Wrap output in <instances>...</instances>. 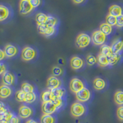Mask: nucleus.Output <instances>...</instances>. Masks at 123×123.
<instances>
[{"label": "nucleus", "mask_w": 123, "mask_h": 123, "mask_svg": "<svg viewBox=\"0 0 123 123\" xmlns=\"http://www.w3.org/2000/svg\"><path fill=\"white\" fill-rule=\"evenodd\" d=\"M8 123H19V119L17 116L13 115V116L11 117V119L9 120Z\"/></svg>", "instance_id": "nucleus-41"}, {"label": "nucleus", "mask_w": 123, "mask_h": 123, "mask_svg": "<svg viewBox=\"0 0 123 123\" xmlns=\"http://www.w3.org/2000/svg\"><path fill=\"white\" fill-rule=\"evenodd\" d=\"M33 9L30 1H25V0H21L19 4V12L21 14L26 15L30 12Z\"/></svg>", "instance_id": "nucleus-8"}, {"label": "nucleus", "mask_w": 123, "mask_h": 123, "mask_svg": "<svg viewBox=\"0 0 123 123\" xmlns=\"http://www.w3.org/2000/svg\"><path fill=\"white\" fill-rule=\"evenodd\" d=\"M70 111L71 115L74 117H78L84 115L85 112V108L80 102H75L71 105Z\"/></svg>", "instance_id": "nucleus-3"}, {"label": "nucleus", "mask_w": 123, "mask_h": 123, "mask_svg": "<svg viewBox=\"0 0 123 123\" xmlns=\"http://www.w3.org/2000/svg\"><path fill=\"white\" fill-rule=\"evenodd\" d=\"M41 99H42L43 102L52 101L53 100V97H52L51 91L49 90V91H44L42 94V95H41Z\"/></svg>", "instance_id": "nucleus-24"}, {"label": "nucleus", "mask_w": 123, "mask_h": 123, "mask_svg": "<svg viewBox=\"0 0 123 123\" xmlns=\"http://www.w3.org/2000/svg\"><path fill=\"white\" fill-rule=\"evenodd\" d=\"M5 57H6V56L4 50H0V59H1V60H3Z\"/></svg>", "instance_id": "nucleus-44"}, {"label": "nucleus", "mask_w": 123, "mask_h": 123, "mask_svg": "<svg viewBox=\"0 0 123 123\" xmlns=\"http://www.w3.org/2000/svg\"><path fill=\"white\" fill-rule=\"evenodd\" d=\"M26 123H38L36 121L33 120V119H30V120H28Z\"/></svg>", "instance_id": "nucleus-46"}, {"label": "nucleus", "mask_w": 123, "mask_h": 123, "mask_svg": "<svg viewBox=\"0 0 123 123\" xmlns=\"http://www.w3.org/2000/svg\"><path fill=\"white\" fill-rule=\"evenodd\" d=\"M99 30L104 34H105L106 36H108L111 33L113 28L111 25H108L106 23H104V24H101L100 26Z\"/></svg>", "instance_id": "nucleus-19"}, {"label": "nucleus", "mask_w": 123, "mask_h": 123, "mask_svg": "<svg viewBox=\"0 0 123 123\" xmlns=\"http://www.w3.org/2000/svg\"><path fill=\"white\" fill-rule=\"evenodd\" d=\"M33 114V110L30 106L27 105H22L18 110L19 116L22 119H27Z\"/></svg>", "instance_id": "nucleus-10"}, {"label": "nucleus", "mask_w": 123, "mask_h": 123, "mask_svg": "<svg viewBox=\"0 0 123 123\" xmlns=\"http://www.w3.org/2000/svg\"><path fill=\"white\" fill-rule=\"evenodd\" d=\"M41 109L44 115H51L57 110V108L52 102V101H50V102H43L41 106Z\"/></svg>", "instance_id": "nucleus-6"}, {"label": "nucleus", "mask_w": 123, "mask_h": 123, "mask_svg": "<svg viewBox=\"0 0 123 123\" xmlns=\"http://www.w3.org/2000/svg\"><path fill=\"white\" fill-rule=\"evenodd\" d=\"M26 93L24 92L22 90H19L16 92L15 94V98L16 100L18 102H25V97H26Z\"/></svg>", "instance_id": "nucleus-31"}, {"label": "nucleus", "mask_w": 123, "mask_h": 123, "mask_svg": "<svg viewBox=\"0 0 123 123\" xmlns=\"http://www.w3.org/2000/svg\"><path fill=\"white\" fill-rule=\"evenodd\" d=\"M109 14L113 15L115 17H118L123 14V9L117 4L112 5L109 8Z\"/></svg>", "instance_id": "nucleus-16"}, {"label": "nucleus", "mask_w": 123, "mask_h": 123, "mask_svg": "<svg viewBox=\"0 0 123 123\" xmlns=\"http://www.w3.org/2000/svg\"><path fill=\"white\" fill-rule=\"evenodd\" d=\"M21 90H22L26 94H28L30 92H33L34 87L29 83H24L22 84Z\"/></svg>", "instance_id": "nucleus-28"}, {"label": "nucleus", "mask_w": 123, "mask_h": 123, "mask_svg": "<svg viewBox=\"0 0 123 123\" xmlns=\"http://www.w3.org/2000/svg\"><path fill=\"white\" fill-rule=\"evenodd\" d=\"M4 52L7 57H13L17 55L18 52V49L15 46L12 44H7L4 48Z\"/></svg>", "instance_id": "nucleus-12"}, {"label": "nucleus", "mask_w": 123, "mask_h": 123, "mask_svg": "<svg viewBox=\"0 0 123 123\" xmlns=\"http://www.w3.org/2000/svg\"><path fill=\"white\" fill-rule=\"evenodd\" d=\"M7 111V109L6 108V106L5 105L3 104V102H1V108H0V115H2V114H4L5 113H6Z\"/></svg>", "instance_id": "nucleus-42"}, {"label": "nucleus", "mask_w": 123, "mask_h": 123, "mask_svg": "<svg viewBox=\"0 0 123 123\" xmlns=\"http://www.w3.org/2000/svg\"><path fill=\"white\" fill-rule=\"evenodd\" d=\"M93 86H94V87L95 89L100 91V90L104 89L105 88L106 83H105V81L103 79L100 78H96L94 80Z\"/></svg>", "instance_id": "nucleus-17"}, {"label": "nucleus", "mask_w": 123, "mask_h": 123, "mask_svg": "<svg viewBox=\"0 0 123 123\" xmlns=\"http://www.w3.org/2000/svg\"><path fill=\"white\" fill-rule=\"evenodd\" d=\"M60 80L54 76H51L49 77L47 81V87H48V89H49L50 91L60 87Z\"/></svg>", "instance_id": "nucleus-9"}, {"label": "nucleus", "mask_w": 123, "mask_h": 123, "mask_svg": "<svg viewBox=\"0 0 123 123\" xmlns=\"http://www.w3.org/2000/svg\"><path fill=\"white\" fill-rule=\"evenodd\" d=\"M30 3L31 4L33 8L37 7L40 5L41 4V0H30Z\"/></svg>", "instance_id": "nucleus-40"}, {"label": "nucleus", "mask_w": 123, "mask_h": 123, "mask_svg": "<svg viewBox=\"0 0 123 123\" xmlns=\"http://www.w3.org/2000/svg\"><path fill=\"white\" fill-rule=\"evenodd\" d=\"M55 33V28L54 27H48V30L46 31V33L45 34V37H49L53 35Z\"/></svg>", "instance_id": "nucleus-39"}, {"label": "nucleus", "mask_w": 123, "mask_h": 123, "mask_svg": "<svg viewBox=\"0 0 123 123\" xmlns=\"http://www.w3.org/2000/svg\"><path fill=\"white\" fill-rule=\"evenodd\" d=\"M52 92V97H53V99L55 98H62V97L65 94V91L64 89L62 88V87H58L57 89H54L53 90H51Z\"/></svg>", "instance_id": "nucleus-20"}, {"label": "nucleus", "mask_w": 123, "mask_h": 123, "mask_svg": "<svg viewBox=\"0 0 123 123\" xmlns=\"http://www.w3.org/2000/svg\"><path fill=\"white\" fill-rule=\"evenodd\" d=\"M86 61L89 65L92 66L97 63V58L92 55H89L86 58Z\"/></svg>", "instance_id": "nucleus-33"}, {"label": "nucleus", "mask_w": 123, "mask_h": 123, "mask_svg": "<svg viewBox=\"0 0 123 123\" xmlns=\"http://www.w3.org/2000/svg\"><path fill=\"white\" fill-rule=\"evenodd\" d=\"M116 26L119 28L123 27V14L116 17Z\"/></svg>", "instance_id": "nucleus-37"}, {"label": "nucleus", "mask_w": 123, "mask_h": 123, "mask_svg": "<svg viewBox=\"0 0 123 123\" xmlns=\"http://www.w3.org/2000/svg\"><path fill=\"white\" fill-rule=\"evenodd\" d=\"M40 122L41 123H54L55 118L52 115L44 114L41 117Z\"/></svg>", "instance_id": "nucleus-26"}, {"label": "nucleus", "mask_w": 123, "mask_h": 123, "mask_svg": "<svg viewBox=\"0 0 123 123\" xmlns=\"http://www.w3.org/2000/svg\"><path fill=\"white\" fill-rule=\"evenodd\" d=\"M73 2L76 4H81V3H83L84 0H73Z\"/></svg>", "instance_id": "nucleus-45"}, {"label": "nucleus", "mask_w": 123, "mask_h": 123, "mask_svg": "<svg viewBox=\"0 0 123 123\" xmlns=\"http://www.w3.org/2000/svg\"><path fill=\"white\" fill-rule=\"evenodd\" d=\"M25 1H30V0H25Z\"/></svg>", "instance_id": "nucleus-47"}, {"label": "nucleus", "mask_w": 123, "mask_h": 123, "mask_svg": "<svg viewBox=\"0 0 123 123\" xmlns=\"http://www.w3.org/2000/svg\"><path fill=\"white\" fill-rule=\"evenodd\" d=\"M21 57L22 59L25 61H30L36 57V51L31 47H25L22 50Z\"/></svg>", "instance_id": "nucleus-4"}, {"label": "nucleus", "mask_w": 123, "mask_h": 123, "mask_svg": "<svg viewBox=\"0 0 123 123\" xmlns=\"http://www.w3.org/2000/svg\"><path fill=\"white\" fill-rule=\"evenodd\" d=\"M6 67L4 65L3 63H1L0 64V74L3 75L4 73H6Z\"/></svg>", "instance_id": "nucleus-43"}, {"label": "nucleus", "mask_w": 123, "mask_h": 123, "mask_svg": "<svg viewBox=\"0 0 123 123\" xmlns=\"http://www.w3.org/2000/svg\"><path fill=\"white\" fill-rule=\"evenodd\" d=\"M12 90L9 86L3 85L1 86L0 88V97L1 98H6L11 95Z\"/></svg>", "instance_id": "nucleus-15"}, {"label": "nucleus", "mask_w": 123, "mask_h": 123, "mask_svg": "<svg viewBox=\"0 0 123 123\" xmlns=\"http://www.w3.org/2000/svg\"><path fill=\"white\" fill-rule=\"evenodd\" d=\"M48 27L46 25V24H39L38 25V32L41 35L44 36L45 34L46 33V31L48 30Z\"/></svg>", "instance_id": "nucleus-35"}, {"label": "nucleus", "mask_w": 123, "mask_h": 123, "mask_svg": "<svg viewBox=\"0 0 123 123\" xmlns=\"http://www.w3.org/2000/svg\"><path fill=\"white\" fill-rule=\"evenodd\" d=\"M111 48L113 54H119V52L123 49V41L120 39H116L113 42Z\"/></svg>", "instance_id": "nucleus-13"}, {"label": "nucleus", "mask_w": 123, "mask_h": 123, "mask_svg": "<svg viewBox=\"0 0 123 123\" xmlns=\"http://www.w3.org/2000/svg\"><path fill=\"white\" fill-rule=\"evenodd\" d=\"M117 116L120 120L123 121V105L119 106L117 110Z\"/></svg>", "instance_id": "nucleus-38"}, {"label": "nucleus", "mask_w": 123, "mask_h": 123, "mask_svg": "<svg viewBox=\"0 0 123 123\" xmlns=\"http://www.w3.org/2000/svg\"><path fill=\"white\" fill-rule=\"evenodd\" d=\"M100 54H101L102 55H104L106 56V57H108L110 55H111L113 54V52H112L111 46H108V45H103L100 48Z\"/></svg>", "instance_id": "nucleus-25"}, {"label": "nucleus", "mask_w": 123, "mask_h": 123, "mask_svg": "<svg viewBox=\"0 0 123 123\" xmlns=\"http://www.w3.org/2000/svg\"><path fill=\"white\" fill-rule=\"evenodd\" d=\"M119 59H120V55L119 54H112L111 55L108 57L110 65H114L116 64L117 62L119 60Z\"/></svg>", "instance_id": "nucleus-27"}, {"label": "nucleus", "mask_w": 123, "mask_h": 123, "mask_svg": "<svg viewBox=\"0 0 123 123\" xmlns=\"http://www.w3.org/2000/svg\"><path fill=\"white\" fill-rule=\"evenodd\" d=\"M57 20L54 17L49 15L48 16V18L45 24L48 27H54L57 24Z\"/></svg>", "instance_id": "nucleus-30"}, {"label": "nucleus", "mask_w": 123, "mask_h": 123, "mask_svg": "<svg viewBox=\"0 0 123 123\" xmlns=\"http://www.w3.org/2000/svg\"><path fill=\"white\" fill-rule=\"evenodd\" d=\"M52 73L54 76H59L63 73V70L60 67L55 66V67H54L52 68Z\"/></svg>", "instance_id": "nucleus-34"}, {"label": "nucleus", "mask_w": 123, "mask_h": 123, "mask_svg": "<svg viewBox=\"0 0 123 123\" xmlns=\"http://www.w3.org/2000/svg\"><path fill=\"white\" fill-rule=\"evenodd\" d=\"M106 23L108 25L113 26H116V17H115L113 15H108L106 18Z\"/></svg>", "instance_id": "nucleus-32"}, {"label": "nucleus", "mask_w": 123, "mask_h": 123, "mask_svg": "<svg viewBox=\"0 0 123 123\" xmlns=\"http://www.w3.org/2000/svg\"><path fill=\"white\" fill-rule=\"evenodd\" d=\"M47 18H48V16L44 13L41 12L37 14L36 17H35V20H36V22L38 25L45 24L47 20Z\"/></svg>", "instance_id": "nucleus-23"}, {"label": "nucleus", "mask_w": 123, "mask_h": 123, "mask_svg": "<svg viewBox=\"0 0 123 123\" xmlns=\"http://www.w3.org/2000/svg\"><path fill=\"white\" fill-rule=\"evenodd\" d=\"M91 41V37L86 33H81L76 39V44L80 48H84L89 46Z\"/></svg>", "instance_id": "nucleus-2"}, {"label": "nucleus", "mask_w": 123, "mask_h": 123, "mask_svg": "<svg viewBox=\"0 0 123 123\" xmlns=\"http://www.w3.org/2000/svg\"><path fill=\"white\" fill-rule=\"evenodd\" d=\"M114 100L116 104L119 105H123V91H118L116 92L114 95Z\"/></svg>", "instance_id": "nucleus-22"}, {"label": "nucleus", "mask_w": 123, "mask_h": 123, "mask_svg": "<svg viewBox=\"0 0 123 123\" xmlns=\"http://www.w3.org/2000/svg\"><path fill=\"white\" fill-rule=\"evenodd\" d=\"M9 14V11L8 8L3 5H1L0 6V20L2 22L6 20L8 17Z\"/></svg>", "instance_id": "nucleus-21"}, {"label": "nucleus", "mask_w": 123, "mask_h": 123, "mask_svg": "<svg viewBox=\"0 0 123 123\" xmlns=\"http://www.w3.org/2000/svg\"><path fill=\"white\" fill-rule=\"evenodd\" d=\"M52 101L54 104H55V105L57 106V109L60 108L63 105V100H62V99L60 98H54Z\"/></svg>", "instance_id": "nucleus-36"}, {"label": "nucleus", "mask_w": 123, "mask_h": 123, "mask_svg": "<svg viewBox=\"0 0 123 123\" xmlns=\"http://www.w3.org/2000/svg\"><path fill=\"white\" fill-rule=\"evenodd\" d=\"M37 99V95L34 92H30L26 94L25 102L27 104H31Z\"/></svg>", "instance_id": "nucleus-29"}, {"label": "nucleus", "mask_w": 123, "mask_h": 123, "mask_svg": "<svg viewBox=\"0 0 123 123\" xmlns=\"http://www.w3.org/2000/svg\"><path fill=\"white\" fill-rule=\"evenodd\" d=\"M92 43L97 46H102L105 43L106 39V36L100 30L95 31L92 35Z\"/></svg>", "instance_id": "nucleus-1"}, {"label": "nucleus", "mask_w": 123, "mask_h": 123, "mask_svg": "<svg viewBox=\"0 0 123 123\" xmlns=\"http://www.w3.org/2000/svg\"><path fill=\"white\" fill-rule=\"evenodd\" d=\"M2 81L3 84L6 86H11L14 84V76L12 74L6 71L2 75Z\"/></svg>", "instance_id": "nucleus-14"}, {"label": "nucleus", "mask_w": 123, "mask_h": 123, "mask_svg": "<svg viewBox=\"0 0 123 123\" xmlns=\"http://www.w3.org/2000/svg\"><path fill=\"white\" fill-rule=\"evenodd\" d=\"M76 97L79 102H86L88 101L91 97V92L88 89L83 88L76 94Z\"/></svg>", "instance_id": "nucleus-7"}, {"label": "nucleus", "mask_w": 123, "mask_h": 123, "mask_svg": "<svg viewBox=\"0 0 123 123\" xmlns=\"http://www.w3.org/2000/svg\"><path fill=\"white\" fill-rule=\"evenodd\" d=\"M84 88V83L80 79L74 78L70 81V89L71 91L75 94Z\"/></svg>", "instance_id": "nucleus-5"}, {"label": "nucleus", "mask_w": 123, "mask_h": 123, "mask_svg": "<svg viewBox=\"0 0 123 123\" xmlns=\"http://www.w3.org/2000/svg\"><path fill=\"white\" fill-rule=\"evenodd\" d=\"M97 63L101 67H105L109 65V62L108 59V57L99 54L97 57Z\"/></svg>", "instance_id": "nucleus-18"}, {"label": "nucleus", "mask_w": 123, "mask_h": 123, "mask_svg": "<svg viewBox=\"0 0 123 123\" xmlns=\"http://www.w3.org/2000/svg\"><path fill=\"white\" fill-rule=\"evenodd\" d=\"M84 62L81 58L78 56H74L70 60V65L71 67L74 70H79L83 67Z\"/></svg>", "instance_id": "nucleus-11"}]
</instances>
